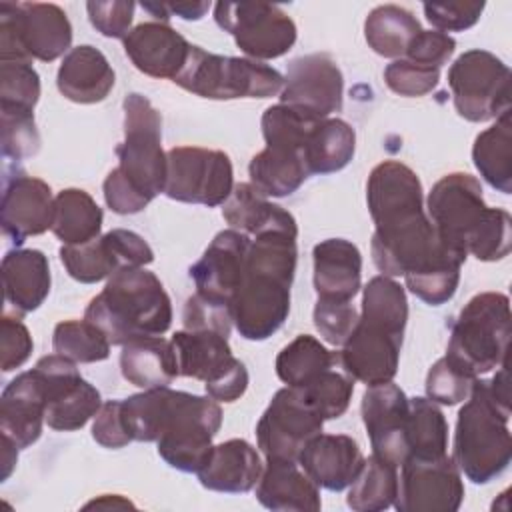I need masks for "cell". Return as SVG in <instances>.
Returning a JSON list of instances; mask_svg holds the SVG:
<instances>
[{
    "mask_svg": "<svg viewBox=\"0 0 512 512\" xmlns=\"http://www.w3.org/2000/svg\"><path fill=\"white\" fill-rule=\"evenodd\" d=\"M34 342L20 316L4 314L0 322V366L2 372L20 368L32 354Z\"/></svg>",
    "mask_w": 512,
    "mask_h": 512,
    "instance_id": "cell-52",
    "label": "cell"
},
{
    "mask_svg": "<svg viewBox=\"0 0 512 512\" xmlns=\"http://www.w3.org/2000/svg\"><path fill=\"white\" fill-rule=\"evenodd\" d=\"M398 466L378 458L368 456L350 484L346 504L354 512H380L394 504L398 494Z\"/></svg>",
    "mask_w": 512,
    "mask_h": 512,
    "instance_id": "cell-37",
    "label": "cell"
},
{
    "mask_svg": "<svg viewBox=\"0 0 512 512\" xmlns=\"http://www.w3.org/2000/svg\"><path fill=\"white\" fill-rule=\"evenodd\" d=\"M256 498L264 508L276 512H318L322 508L320 488L296 460L268 458Z\"/></svg>",
    "mask_w": 512,
    "mask_h": 512,
    "instance_id": "cell-25",
    "label": "cell"
},
{
    "mask_svg": "<svg viewBox=\"0 0 512 512\" xmlns=\"http://www.w3.org/2000/svg\"><path fill=\"white\" fill-rule=\"evenodd\" d=\"M510 300L502 292L472 296L452 324L446 356L480 376L506 362L510 342Z\"/></svg>",
    "mask_w": 512,
    "mask_h": 512,
    "instance_id": "cell-4",
    "label": "cell"
},
{
    "mask_svg": "<svg viewBox=\"0 0 512 512\" xmlns=\"http://www.w3.org/2000/svg\"><path fill=\"white\" fill-rule=\"evenodd\" d=\"M170 16H178L182 20H200L208 10H210V2H174V4H166Z\"/></svg>",
    "mask_w": 512,
    "mask_h": 512,
    "instance_id": "cell-57",
    "label": "cell"
},
{
    "mask_svg": "<svg viewBox=\"0 0 512 512\" xmlns=\"http://www.w3.org/2000/svg\"><path fill=\"white\" fill-rule=\"evenodd\" d=\"M100 406L102 398L98 388L82 378L72 388L48 402L46 424L58 432L80 430L92 416H96Z\"/></svg>",
    "mask_w": 512,
    "mask_h": 512,
    "instance_id": "cell-42",
    "label": "cell"
},
{
    "mask_svg": "<svg viewBox=\"0 0 512 512\" xmlns=\"http://www.w3.org/2000/svg\"><path fill=\"white\" fill-rule=\"evenodd\" d=\"M512 248V218L504 208H490V214L474 240L468 254L482 262H496L510 254Z\"/></svg>",
    "mask_w": 512,
    "mask_h": 512,
    "instance_id": "cell-47",
    "label": "cell"
},
{
    "mask_svg": "<svg viewBox=\"0 0 512 512\" xmlns=\"http://www.w3.org/2000/svg\"><path fill=\"white\" fill-rule=\"evenodd\" d=\"M456 40L438 30H420L408 44L402 58L440 70L454 54Z\"/></svg>",
    "mask_w": 512,
    "mask_h": 512,
    "instance_id": "cell-54",
    "label": "cell"
},
{
    "mask_svg": "<svg viewBox=\"0 0 512 512\" xmlns=\"http://www.w3.org/2000/svg\"><path fill=\"white\" fill-rule=\"evenodd\" d=\"M116 74L106 56L90 46L82 44L72 48L64 58L56 74V86L64 98L76 104H96L106 100L114 88Z\"/></svg>",
    "mask_w": 512,
    "mask_h": 512,
    "instance_id": "cell-29",
    "label": "cell"
},
{
    "mask_svg": "<svg viewBox=\"0 0 512 512\" xmlns=\"http://www.w3.org/2000/svg\"><path fill=\"white\" fill-rule=\"evenodd\" d=\"M356 152V132L340 118H320L304 144V160L312 174H332L350 164Z\"/></svg>",
    "mask_w": 512,
    "mask_h": 512,
    "instance_id": "cell-33",
    "label": "cell"
},
{
    "mask_svg": "<svg viewBox=\"0 0 512 512\" xmlns=\"http://www.w3.org/2000/svg\"><path fill=\"white\" fill-rule=\"evenodd\" d=\"M178 374L202 380L216 402H234L248 388V370L232 354L228 338L212 330H178L172 336Z\"/></svg>",
    "mask_w": 512,
    "mask_h": 512,
    "instance_id": "cell-10",
    "label": "cell"
},
{
    "mask_svg": "<svg viewBox=\"0 0 512 512\" xmlns=\"http://www.w3.org/2000/svg\"><path fill=\"white\" fill-rule=\"evenodd\" d=\"M262 468V460L250 442L230 438L212 446L206 464L196 474L200 484L208 490L244 494L258 484Z\"/></svg>",
    "mask_w": 512,
    "mask_h": 512,
    "instance_id": "cell-28",
    "label": "cell"
},
{
    "mask_svg": "<svg viewBox=\"0 0 512 512\" xmlns=\"http://www.w3.org/2000/svg\"><path fill=\"white\" fill-rule=\"evenodd\" d=\"M110 346L108 336L86 318L58 322L52 332L54 352L76 364L106 360L110 356Z\"/></svg>",
    "mask_w": 512,
    "mask_h": 512,
    "instance_id": "cell-41",
    "label": "cell"
},
{
    "mask_svg": "<svg viewBox=\"0 0 512 512\" xmlns=\"http://www.w3.org/2000/svg\"><path fill=\"white\" fill-rule=\"evenodd\" d=\"M394 508L400 512H456L464 500L462 474L452 456L406 458Z\"/></svg>",
    "mask_w": 512,
    "mask_h": 512,
    "instance_id": "cell-15",
    "label": "cell"
},
{
    "mask_svg": "<svg viewBox=\"0 0 512 512\" xmlns=\"http://www.w3.org/2000/svg\"><path fill=\"white\" fill-rule=\"evenodd\" d=\"M296 238L280 230L252 238L246 274L232 298V320L242 338L266 340L286 322L298 260Z\"/></svg>",
    "mask_w": 512,
    "mask_h": 512,
    "instance_id": "cell-1",
    "label": "cell"
},
{
    "mask_svg": "<svg viewBox=\"0 0 512 512\" xmlns=\"http://www.w3.org/2000/svg\"><path fill=\"white\" fill-rule=\"evenodd\" d=\"M314 290L324 300H352L362 288V254L346 238H328L314 246Z\"/></svg>",
    "mask_w": 512,
    "mask_h": 512,
    "instance_id": "cell-26",
    "label": "cell"
},
{
    "mask_svg": "<svg viewBox=\"0 0 512 512\" xmlns=\"http://www.w3.org/2000/svg\"><path fill=\"white\" fill-rule=\"evenodd\" d=\"M224 220L248 236H258L272 230H282L298 236L294 216L282 206L274 204L256 190L250 182H240L232 188V194L222 208Z\"/></svg>",
    "mask_w": 512,
    "mask_h": 512,
    "instance_id": "cell-31",
    "label": "cell"
},
{
    "mask_svg": "<svg viewBox=\"0 0 512 512\" xmlns=\"http://www.w3.org/2000/svg\"><path fill=\"white\" fill-rule=\"evenodd\" d=\"M182 324L184 330H212L228 338L234 324L232 304L196 292L184 304Z\"/></svg>",
    "mask_w": 512,
    "mask_h": 512,
    "instance_id": "cell-48",
    "label": "cell"
},
{
    "mask_svg": "<svg viewBox=\"0 0 512 512\" xmlns=\"http://www.w3.org/2000/svg\"><path fill=\"white\" fill-rule=\"evenodd\" d=\"M102 208L82 188H66L54 198L52 232L62 244H84L100 236Z\"/></svg>",
    "mask_w": 512,
    "mask_h": 512,
    "instance_id": "cell-35",
    "label": "cell"
},
{
    "mask_svg": "<svg viewBox=\"0 0 512 512\" xmlns=\"http://www.w3.org/2000/svg\"><path fill=\"white\" fill-rule=\"evenodd\" d=\"M338 364V352H330L318 338L300 334L276 356V374L286 386H304L320 372Z\"/></svg>",
    "mask_w": 512,
    "mask_h": 512,
    "instance_id": "cell-38",
    "label": "cell"
},
{
    "mask_svg": "<svg viewBox=\"0 0 512 512\" xmlns=\"http://www.w3.org/2000/svg\"><path fill=\"white\" fill-rule=\"evenodd\" d=\"M192 44L166 22H142L124 38L130 62L150 78H170L184 68Z\"/></svg>",
    "mask_w": 512,
    "mask_h": 512,
    "instance_id": "cell-22",
    "label": "cell"
},
{
    "mask_svg": "<svg viewBox=\"0 0 512 512\" xmlns=\"http://www.w3.org/2000/svg\"><path fill=\"white\" fill-rule=\"evenodd\" d=\"M426 208L438 240L466 260L470 242L490 214L480 182L472 174L450 172L432 186Z\"/></svg>",
    "mask_w": 512,
    "mask_h": 512,
    "instance_id": "cell-11",
    "label": "cell"
},
{
    "mask_svg": "<svg viewBox=\"0 0 512 512\" xmlns=\"http://www.w3.org/2000/svg\"><path fill=\"white\" fill-rule=\"evenodd\" d=\"M298 464L318 488L340 492L358 476L364 454L352 436L320 432L304 446Z\"/></svg>",
    "mask_w": 512,
    "mask_h": 512,
    "instance_id": "cell-23",
    "label": "cell"
},
{
    "mask_svg": "<svg viewBox=\"0 0 512 512\" xmlns=\"http://www.w3.org/2000/svg\"><path fill=\"white\" fill-rule=\"evenodd\" d=\"M18 450L20 448L10 438L2 436V480H6L12 474L18 462Z\"/></svg>",
    "mask_w": 512,
    "mask_h": 512,
    "instance_id": "cell-58",
    "label": "cell"
},
{
    "mask_svg": "<svg viewBox=\"0 0 512 512\" xmlns=\"http://www.w3.org/2000/svg\"><path fill=\"white\" fill-rule=\"evenodd\" d=\"M70 44L72 24L58 4L0 2V62H52Z\"/></svg>",
    "mask_w": 512,
    "mask_h": 512,
    "instance_id": "cell-6",
    "label": "cell"
},
{
    "mask_svg": "<svg viewBox=\"0 0 512 512\" xmlns=\"http://www.w3.org/2000/svg\"><path fill=\"white\" fill-rule=\"evenodd\" d=\"M478 376L450 360L448 356H442L436 360L426 376V398L434 404L442 406H454L458 402H464L470 396L472 384Z\"/></svg>",
    "mask_w": 512,
    "mask_h": 512,
    "instance_id": "cell-44",
    "label": "cell"
},
{
    "mask_svg": "<svg viewBox=\"0 0 512 512\" xmlns=\"http://www.w3.org/2000/svg\"><path fill=\"white\" fill-rule=\"evenodd\" d=\"M418 18L396 4L376 6L364 22V38L368 46L384 58H402L412 38L420 32Z\"/></svg>",
    "mask_w": 512,
    "mask_h": 512,
    "instance_id": "cell-36",
    "label": "cell"
},
{
    "mask_svg": "<svg viewBox=\"0 0 512 512\" xmlns=\"http://www.w3.org/2000/svg\"><path fill=\"white\" fill-rule=\"evenodd\" d=\"M60 260L70 278L96 284L122 268H140L154 262V250L136 232L114 228L84 244H64Z\"/></svg>",
    "mask_w": 512,
    "mask_h": 512,
    "instance_id": "cell-16",
    "label": "cell"
},
{
    "mask_svg": "<svg viewBox=\"0 0 512 512\" xmlns=\"http://www.w3.org/2000/svg\"><path fill=\"white\" fill-rule=\"evenodd\" d=\"M50 282V264L42 250L16 248L2 258L4 300L16 316L36 310L48 298Z\"/></svg>",
    "mask_w": 512,
    "mask_h": 512,
    "instance_id": "cell-27",
    "label": "cell"
},
{
    "mask_svg": "<svg viewBox=\"0 0 512 512\" xmlns=\"http://www.w3.org/2000/svg\"><path fill=\"white\" fill-rule=\"evenodd\" d=\"M84 318L96 324L110 344L124 346L134 338L162 336L172 324V302L154 272L144 266L122 268L88 302Z\"/></svg>",
    "mask_w": 512,
    "mask_h": 512,
    "instance_id": "cell-3",
    "label": "cell"
},
{
    "mask_svg": "<svg viewBox=\"0 0 512 512\" xmlns=\"http://www.w3.org/2000/svg\"><path fill=\"white\" fill-rule=\"evenodd\" d=\"M344 76L334 58L326 52H314L294 58L288 64L280 102L302 108L320 118L342 110Z\"/></svg>",
    "mask_w": 512,
    "mask_h": 512,
    "instance_id": "cell-17",
    "label": "cell"
},
{
    "mask_svg": "<svg viewBox=\"0 0 512 512\" xmlns=\"http://www.w3.org/2000/svg\"><path fill=\"white\" fill-rule=\"evenodd\" d=\"M54 198L50 186L22 170L4 178L2 192V230L16 244L28 236L44 234L52 228Z\"/></svg>",
    "mask_w": 512,
    "mask_h": 512,
    "instance_id": "cell-21",
    "label": "cell"
},
{
    "mask_svg": "<svg viewBox=\"0 0 512 512\" xmlns=\"http://www.w3.org/2000/svg\"><path fill=\"white\" fill-rule=\"evenodd\" d=\"M234 188L230 156L200 146H174L166 152L164 194L176 202L220 206Z\"/></svg>",
    "mask_w": 512,
    "mask_h": 512,
    "instance_id": "cell-12",
    "label": "cell"
},
{
    "mask_svg": "<svg viewBox=\"0 0 512 512\" xmlns=\"http://www.w3.org/2000/svg\"><path fill=\"white\" fill-rule=\"evenodd\" d=\"M250 184L268 198L296 192L310 176L304 154L288 146H266L248 164Z\"/></svg>",
    "mask_w": 512,
    "mask_h": 512,
    "instance_id": "cell-32",
    "label": "cell"
},
{
    "mask_svg": "<svg viewBox=\"0 0 512 512\" xmlns=\"http://www.w3.org/2000/svg\"><path fill=\"white\" fill-rule=\"evenodd\" d=\"M2 154L10 160H26L40 150V134L32 110L0 106Z\"/></svg>",
    "mask_w": 512,
    "mask_h": 512,
    "instance_id": "cell-45",
    "label": "cell"
},
{
    "mask_svg": "<svg viewBox=\"0 0 512 512\" xmlns=\"http://www.w3.org/2000/svg\"><path fill=\"white\" fill-rule=\"evenodd\" d=\"M440 70L428 68L406 58H398L390 62L384 70L386 86L406 98H416L432 92L438 86Z\"/></svg>",
    "mask_w": 512,
    "mask_h": 512,
    "instance_id": "cell-50",
    "label": "cell"
},
{
    "mask_svg": "<svg viewBox=\"0 0 512 512\" xmlns=\"http://www.w3.org/2000/svg\"><path fill=\"white\" fill-rule=\"evenodd\" d=\"M92 438L104 446V448H124L130 444V436L126 432L124 420H122V402L120 400H108L100 406V410L94 416L92 424Z\"/></svg>",
    "mask_w": 512,
    "mask_h": 512,
    "instance_id": "cell-56",
    "label": "cell"
},
{
    "mask_svg": "<svg viewBox=\"0 0 512 512\" xmlns=\"http://www.w3.org/2000/svg\"><path fill=\"white\" fill-rule=\"evenodd\" d=\"M214 20L248 58L258 62L284 56L298 34L294 20L276 4L218 2Z\"/></svg>",
    "mask_w": 512,
    "mask_h": 512,
    "instance_id": "cell-13",
    "label": "cell"
},
{
    "mask_svg": "<svg viewBox=\"0 0 512 512\" xmlns=\"http://www.w3.org/2000/svg\"><path fill=\"white\" fill-rule=\"evenodd\" d=\"M360 412L370 438L372 454L400 466L408 458L406 424L410 398L394 382L368 386L362 394Z\"/></svg>",
    "mask_w": 512,
    "mask_h": 512,
    "instance_id": "cell-18",
    "label": "cell"
},
{
    "mask_svg": "<svg viewBox=\"0 0 512 512\" xmlns=\"http://www.w3.org/2000/svg\"><path fill=\"white\" fill-rule=\"evenodd\" d=\"M508 420L510 388L504 362L490 380L476 378L456 418L452 458L474 484H488L508 468L512 458Z\"/></svg>",
    "mask_w": 512,
    "mask_h": 512,
    "instance_id": "cell-2",
    "label": "cell"
},
{
    "mask_svg": "<svg viewBox=\"0 0 512 512\" xmlns=\"http://www.w3.org/2000/svg\"><path fill=\"white\" fill-rule=\"evenodd\" d=\"M402 334L358 316V324L338 352L340 368L366 386L392 382L398 372Z\"/></svg>",
    "mask_w": 512,
    "mask_h": 512,
    "instance_id": "cell-19",
    "label": "cell"
},
{
    "mask_svg": "<svg viewBox=\"0 0 512 512\" xmlns=\"http://www.w3.org/2000/svg\"><path fill=\"white\" fill-rule=\"evenodd\" d=\"M324 418L292 388H280L256 424V440L268 458L296 460L304 446L322 432Z\"/></svg>",
    "mask_w": 512,
    "mask_h": 512,
    "instance_id": "cell-14",
    "label": "cell"
},
{
    "mask_svg": "<svg viewBox=\"0 0 512 512\" xmlns=\"http://www.w3.org/2000/svg\"><path fill=\"white\" fill-rule=\"evenodd\" d=\"M102 192H104L106 206L112 212L122 214V216L138 214L140 210H144L152 202L132 182H128L118 168L108 172V176H106V180L102 184Z\"/></svg>",
    "mask_w": 512,
    "mask_h": 512,
    "instance_id": "cell-55",
    "label": "cell"
},
{
    "mask_svg": "<svg viewBox=\"0 0 512 512\" xmlns=\"http://www.w3.org/2000/svg\"><path fill=\"white\" fill-rule=\"evenodd\" d=\"M296 388L302 398L324 418L334 420L340 418L352 400L354 392V378L348 376L340 364L320 372L316 378H312L304 386H292Z\"/></svg>",
    "mask_w": 512,
    "mask_h": 512,
    "instance_id": "cell-43",
    "label": "cell"
},
{
    "mask_svg": "<svg viewBox=\"0 0 512 512\" xmlns=\"http://www.w3.org/2000/svg\"><path fill=\"white\" fill-rule=\"evenodd\" d=\"M46 422V394L36 370L18 374L0 398V432L18 448L32 446Z\"/></svg>",
    "mask_w": 512,
    "mask_h": 512,
    "instance_id": "cell-24",
    "label": "cell"
},
{
    "mask_svg": "<svg viewBox=\"0 0 512 512\" xmlns=\"http://www.w3.org/2000/svg\"><path fill=\"white\" fill-rule=\"evenodd\" d=\"M360 318L404 336L408 322V300L404 286L384 274L370 278L362 292Z\"/></svg>",
    "mask_w": 512,
    "mask_h": 512,
    "instance_id": "cell-40",
    "label": "cell"
},
{
    "mask_svg": "<svg viewBox=\"0 0 512 512\" xmlns=\"http://www.w3.org/2000/svg\"><path fill=\"white\" fill-rule=\"evenodd\" d=\"M40 98V76L32 62H0V106L34 110Z\"/></svg>",
    "mask_w": 512,
    "mask_h": 512,
    "instance_id": "cell-46",
    "label": "cell"
},
{
    "mask_svg": "<svg viewBox=\"0 0 512 512\" xmlns=\"http://www.w3.org/2000/svg\"><path fill=\"white\" fill-rule=\"evenodd\" d=\"M408 458H440L448 448V422L442 410L428 398H410L406 424Z\"/></svg>",
    "mask_w": 512,
    "mask_h": 512,
    "instance_id": "cell-39",
    "label": "cell"
},
{
    "mask_svg": "<svg viewBox=\"0 0 512 512\" xmlns=\"http://www.w3.org/2000/svg\"><path fill=\"white\" fill-rule=\"evenodd\" d=\"M124 140L116 146V166L128 182L154 200L166 186L162 118L152 102L132 92L124 98Z\"/></svg>",
    "mask_w": 512,
    "mask_h": 512,
    "instance_id": "cell-7",
    "label": "cell"
},
{
    "mask_svg": "<svg viewBox=\"0 0 512 512\" xmlns=\"http://www.w3.org/2000/svg\"><path fill=\"white\" fill-rule=\"evenodd\" d=\"M358 310L352 300H324L318 298L314 306V326L320 336L332 344L342 346L358 324Z\"/></svg>",
    "mask_w": 512,
    "mask_h": 512,
    "instance_id": "cell-49",
    "label": "cell"
},
{
    "mask_svg": "<svg viewBox=\"0 0 512 512\" xmlns=\"http://www.w3.org/2000/svg\"><path fill=\"white\" fill-rule=\"evenodd\" d=\"M252 238L240 230L218 232L204 254L190 266L196 292L232 304L244 274Z\"/></svg>",
    "mask_w": 512,
    "mask_h": 512,
    "instance_id": "cell-20",
    "label": "cell"
},
{
    "mask_svg": "<svg viewBox=\"0 0 512 512\" xmlns=\"http://www.w3.org/2000/svg\"><path fill=\"white\" fill-rule=\"evenodd\" d=\"M90 24L106 38H126L132 26L136 4L130 0L88 2L86 4Z\"/></svg>",
    "mask_w": 512,
    "mask_h": 512,
    "instance_id": "cell-53",
    "label": "cell"
},
{
    "mask_svg": "<svg viewBox=\"0 0 512 512\" xmlns=\"http://www.w3.org/2000/svg\"><path fill=\"white\" fill-rule=\"evenodd\" d=\"M120 372L126 382L142 390L170 386L180 376L174 346L162 336H142L126 342L120 352Z\"/></svg>",
    "mask_w": 512,
    "mask_h": 512,
    "instance_id": "cell-30",
    "label": "cell"
},
{
    "mask_svg": "<svg viewBox=\"0 0 512 512\" xmlns=\"http://www.w3.org/2000/svg\"><path fill=\"white\" fill-rule=\"evenodd\" d=\"M92 506H98V508H110V506L112 508H128V506H132V502L118 496V494H104L98 500H92V502L86 504V508H92Z\"/></svg>",
    "mask_w": 512,
    "mask_h": 512,
    "instance_id": "cell-59",
    "label": "cell"
},
{
    "mask_svg": "<svg viewBox=\"0 0 512 512\" xmlns=\"http://www.w3.org/2000/svg\"><path fill=\"white\" fill-rule=\"evenodd\" d=\"M222 426V408L210 396L176 390L166 426L156 440L158 456L180 472H198Z\"/></svg>",
    "mask_w": 512,
    "mask_h": 512,
    "instance_id": "cell-8",
    "label": "cell"
},
{
    "mask_svg": "<svg viewBox=\"0 0 512 512\" xmlns=\"http://www.w3.org/2000/svg\"><path fill=\"white\" fill-rule=\"evenodd\" d=\"M452 102L468 122L496 120L510 110V68L492 52L472 48L448 68Z\"/></svg>",
    "mask_w": 512,
    "mask_h": 512,
    "instance_id": "cell-9",
    "label": "cell"
},
{
    "mask_svg": "<svg viewBox=\"0 0 512 512\" xmlns=\"http://www.w3.org/2000/svg\"><path fill=\"white\" fill-rule=\"evenodd\" d=\"M472 160L480 176L498 192H512V122L510 110L480 132L472 146Z\"/></svg>",
    "mask_w": 512,
    "mask_h": 512,
    "instance_id": "cell-34",
    "label": "cell"
},
{
    "mask_svg": "<svg viewBox=\"0 0 512 512\" xmlns=\"http://www.w3.org/2000/svg\"><path fill=\"white\" fill-rule=\"evenodd\" d=\"M172 82L200 98L234 100L276 96L282 92L284 76L252 58L222 56L192 46L184 68Z\"/></svg>",
    "mask_w": 512,
    "mask_h": 512,
    "instance_id": "cell-5",
    "label": "cell"
},
{
    "mask_svg": "<svg viewBox=\"0 0 512 512\" xmlns=\"http://www.w3.org/2000/svg\"><path fill=\"white\" fill-rule=\"evenodd\" d=\"M426 20L438 32H462L472 28L484 10V2H426Z\"/></svg>",
    "mask_w": 512,
    "mask_h": 512,
    "instance_id": "cell-51",
    "label": "cell"
}]
</instances>
